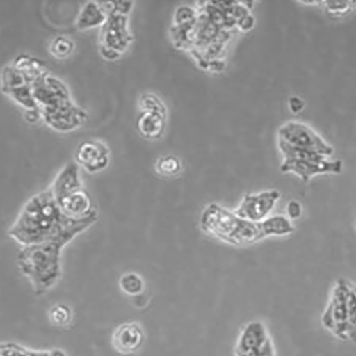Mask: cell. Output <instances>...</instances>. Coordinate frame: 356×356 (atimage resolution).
<instances>
[{
  "label": "cell",
  "instance_id": "2e32d148",
  "mask_svg": "<svg viewBox=\"0 0 356 356\" xmlns=\"http://www.w3.org/2000/svg\"><path fill=\"white\" fill-rule=\"evenodd\" d=\"M120 286L124 293L129 296H138L145 288L143 278L135 273L124 274L120 280Z\"/></svg>",
  "mask_w": 356,
  "mask_h": 356
},
{
  "label": "cell",
  "instance_id": "ba28073f",
  "mask_svg": "<svg viewBox=\"0 0 356 356\" xmlns=\"http://www.w3.org/2000/svg\"><path fill=\"white\" fill-rule=\"evenodd\" d=\"M234 356H277L274 342L260 321L247 323L236 340Z\"/></svg>",
  "mask_w": 356,
  "mask_h": 356
},
{
  "label": "cell",
  "instance_id": "7c38bea8",
  "mask_svg": "<svg viewBox=\"0 0 356 356\" xmlns=\"http://www.w3.org/2000/svg\"><path fill=\"white\" fill-rule=\"evenodd\" d=\"M144 334L136 323H127L118 327L113 332L111 343L113 348L122 355L137 352L144 342Z\"/></svg>",
  "mask_w": 356,
  "mask_h": 356
},
{
  "label": "cell",
  "instance_id": "484cf974",
  "mask_svg": "<svg viewBox=\"0 0 356 356\" xmlns=\"http://www.w3.org/2000/svg\"><path fill=\"white\" fill-rule=\"evenodd\" d=\"M48 356H67L66 353L61 349H54L48 352Z\"/></svg>",
  "mask_w": 356,
  "mask_h": 356
},
{
  "label": "cell",
  "instance_id": "ffe728a7",
  "mask_svg": "<svg viewBox=\"0 0 356 356\" xmlns=\"http://www.w3.org/2000/svg\"><path fill=\"white\" fill-rule=\"evenodd\" d=\"M140 107L143 111H151L164 115L165 109L163 104L157 97L152 95H145L140 99Z\"/></svg>",
  "mask_w": 356,
  "mask_h": 356
},
{
  "label": "cell",
  "instance_id": "7402d4cb",
  "mask_svg": "<svg viewBox=\"0 0 356 356\" xmlns=\"http://www.w3.org/2000/svg\"><path fill=\"white\" fill-rule=\"evenodd\" d=\"M287 213L290 218L298 219L302 215V206L296 201H291L287 205Z\"/></svg>",
  "mask_w": 356,
  "mask_h": 356
},
{
  "label": "cell",
  "instance_id": "ac0fdd59",
  "mask_svg": "<svg viewBox=\"0 0 356 356\" xmlns=\"http://www.w3.org/2000/svg\"><path fill=\"white\" fill-rule=\"evenodd\" d=\"M75 48L74 42L70 39L58 36L54 38L50 47L51 53L57 58L63 59L70 56Z\"/></svg>",
  "mask_w": 356,
  "mask_h": 356
},
{
  "label": "cell",
  "instance_id": "8fae6325",
  "mask_svg": "<svg viewBox=\"0 0 356 356\" xmlns=\"http://www.w3.org/2000/svg\"><path fill=\"white\" fill-rule=\"evenodd\" d=\"M111 161L110 151L99 140H85L77 147L76 163L87 172L95 174L106 169Z\"/></svg>",
  "mask_w": 356,
  "mask_h": 356
},
{
  "label": "cell",
  "instance_id": "9a60e30c",
  "mask_svg": "<svg viewBox=\"0 0 356 356\" xmlns=\"http://www.w3.org/2000/svg\"><path fill=\"white\" fill-rule=\"evenodd\" d=\"M163 116L154 112L143 111L136 122V128L140 135L147 139L160 138L164 130Z\"/></svg>",
  "mask_w": 356,
  "mask_h": 356
},
{
  "label": "cell",
  "instance_id": "e0dca14e",
  "mask_svg": "<svg viewBox=\"0 0 356 356\" xmlns=\"http://www.w3.org/2000/svg\"><path fill=\"white\" fill-rule=\"evenodd\" d=\"M49 317L54 325L58 326V327H65L72 322L73 314L69 306L57 305L51 309Z\"/></svg>",
  "mask_w": 356,
  "mask_h": 356
},
{
  "label": "cell",
  "instance_id": "44dd1931",
  "mask_svg": "<svg viewBox=\"0 0 356 356\" xmlns=\"http://www.w3.org/2000/svg\"><path fill=\"white\" fill-rule=\"evenodd\" d=\"M31 352H28L17 345H3L1 356H31Z\"/></svg>",
  "mask_w": 356,
  "mask_h": 356
},
{
  "label": "cell",
  "instance_id": "4316f807",
  "mask_svg": "<svg viewBox=\"0 0 356 356\" xmlns=\"http://www.w3.org/2000/svg\"><path fill=\"white\" fill-rule=\"evenodd\" d=\"M31 356H48V353H32Z\"/></svg>",
  "mask_w": 356,
  "mask_h": 356
},
{
  "label": "cell",
  "instance_id": "cb8c5ba5",
  "mask_svg": "<svg viewBox=\"0 0 356 356\" xmlns=\"http://www.w3.org/2000/svg\"><path fill=\"white\" fill-rule=\"evenodd\" d=\"M24 116L26 118V121L29 123L35 124L40 120L42 115L40 113V110L38 109H31L26 110L24 113Z\"/></svg>",
  "mask_w": 356,
  "mask_h": 356
},
{
  "label": "cell",
  "instance_id": "603a6c76",
  "mask_svg": "<svg viewBox=\"0 0 356 356\" xmlns=\"http://www.w3.org/2000/svg\"><path fill=\"white\" fill-rule=\"evenodd\" d=\"M326 3H327L326 6H327L328 9L334 13H346L350 8V5L348 2L327 1Z\"/></svg>",
  "mask_w": 356,
  "mask_h": 356
},
{
  "label": "cell",
  "instance_id": "6da1fadb",
  "mask_svg": "<svg viewBox=\"0 0 356 356\" xmlns=\"http://www.w3.org/2000/svg\"><path fill=\"white\" fill-rule=\"evenodd\" d=\"M97 220V211L80 219L66 216L49 187L24 204L8 234L23 247L49 241L62 242L68 245Z\"/></svg>",
  "mask_w": 356,
  "mask_h": 356
},
{
  "label": "cell",
  "instance_id": "277c9868",
  "mask_svg": "<svg viewBox=\"0 0 356 356\" xmlns=\"http://www.w3.org/2000/svg\"><path fill=\"white\" fill-rule=\"evenodd\" d=\"M67 246L49 241L22 248L17 257L20 272L31 282L38 294L52 289L63 273V252Z\"/></svg>",
  "mask_w": 356,
  "mask_h": 356
},
{
  "label": "cell",
  "instance_id": "30bf717a",
  "mask_svg": "<svg viewBox=\"0 0 356 356\" xmlns=\"http://www.w3.org/2000/svg\"><path fill=\"white\" fill-rule=\"evenodd\" d=\"M281 140L302 149L324 156L332 155V147L326 144L315 132L300 124H289L280 131Z\"/></svg>",
  "mask_w": 356,
  "mask_h": 356
},
{
  "label": "cell",
  "instance_id": "3957f363",
  "mask_svg": "<svg viewBox=\"0 0 356 356\" xmlns=\"http://www.w3.org/2000/svg\"><path fill=\"white\" fill-rule=\"evenodd\" d=\"M33 95L46 124L56 131H71L87 120L86 113L72 102L66 85L48 74L35 81Z\"/></svg>",
  "mask_w": 356,
  "mask_h": 356
},
{
  "label": "cell",
  "instance_id": "d4e9b609",
  "mask_svg": "<svg viewBox=\"0 0 356 356\" xmlns=\"http://www.w3.org/2000/svg\"><path fill=\"white\" fill-rule=\"evenodd\" d=\"M296 105L294 107H293V111H300L302 107L304 106V104L300 99L293 98L291 101V106Z\"/></svg>",
  "mask_w": 356,
  "mask_h": 356
},
{
  "label": "cell",
  "instance_id": "4fadbf2b",
  "mask_svg": "<svg viewBox=\"0 0 356 356\" xmlns=\"http://www.w3.org/2000/svg\"><path fill=\"white\" fill-rule=\"evenodd\" d=\"M342 170V163L340 161H284L281 166L283 172H293L299 175L305 183L310 178L320 173H340Z\"/></svg>",
  "mask_w": 356,
  "mask_h": 356
},
{
  "label": "cell",
  "instance_id": "9c48e42d",
  "mask_svg": "<svg viewBox=\"0 0 356 356\" xmlns=\"http://www.w3.org/2000/svg\"><path fill=\"white\" fill-rule=\"evenodd\" d=\"M277 191H267L259 194H247L234 213L236 216L252 222H261L268 216L280 198Z\"/></svg>",
  "mask_w": 356,
  "mask_h": 356
},
{
  "label": "cell",
  "instance_id": "d6986e66",
  "mask_svg": "<svg viewBox=\"0 0 356 356\" xmlns=\"http://www.w3.org/2000/svg\"><path fill=\"white\" fill-rule=\"evenodd\" d=\"M181 168L180 161L172 156L160 159L156 164V172L159 175L166 177L177 175Z\"/></svg>",
  "mask_w": 356,
  "mask_h": 356
},
{
  "label": "cell",
  "instance_id": "5bb4252c",
  "mask_svg": "<svg viewBox=\"0 0 356 356\" xmlns=\"http://www.w3.org/2000/svg\"><path fill=\"white\" fill-rule=\"evenodd\" d=\"M108 18V15L100 2L87 3L76 19V27L80 31L103 26Z\"/></svg>",
  "mask_w": 356,
  "mask_h": 356
},
{
  "label": "cell",
  "instance_id": "7a4b0ae2",
  "mask_svg": "<svg viewBox=\"0 0 356 356\" xmlns=\"http://www.w3.org/2000/svg\"><path fill=\"white\" fill-rule=\"evenodd\" d=\"M200 226L204 232L235 246L252 245L266 236H282L294 231L291 222L284 216L256 222L243 219L217 204L206 207L200 218Z\"/></svg>",
  "mask_w": 356,
  "mask_h": 356
},
{
  "label": "cell",
  "instance_id": "5b68a950",
  "mask_svg": "<svg viewBox=\"0 0 356 356\" xmlns=\"http://www.w3.org/2000/svg\"><path fill=\"white\" fill-rule=\"evenodd\" d=\"M50 188L59 209L66 216L80 219L96 212L90 195L83 186L76 163L65 165L58 172Z\"/></svg>",
  "mask_w": 356,
  "mask_h": 356
},
{
  "label": "cell",
  "instance_id": "8992f818",
  "mask_svg": "<svg viewBox=\"0 0 356 356\" xmlns=\"http://www.w3.org/2000/svg\"><path fill=\"white\" fill-rule=\"evenodd\" d=\"M322 323L337 338L356 341V286L341 279L322 316Z\"/></svg>",
  "mask_w": 356,
  "mask_h": 356
},
{
  "label": "cell",
  "instance_id": "52a82bcc",
  "mask_svg": "<svg viewBox=\"0 0 356 356\" xmlns=\"http://www.w3.org/2000/svg\"><path fill=\"white\" fill-rule=\"evenodd\" d=\"M128 28L127 15L111 12L102 26L100 33V50L102 55L108 60L120 58L132 42Z\"/></svg>",
  "mask_w": 356,
  "mask_h": 356
}]
</instances>
